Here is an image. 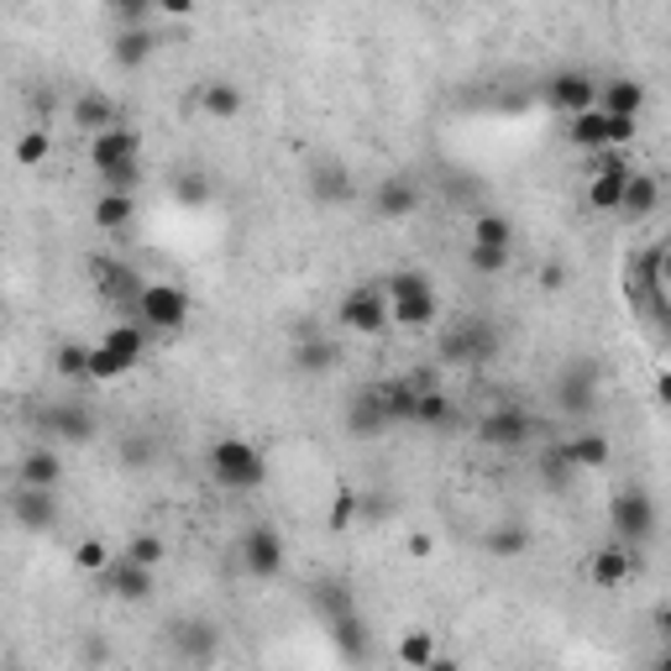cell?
<instances>
[{"instance_id":"6da1fadb","label":"cell","mask_w":671,"mask_h":671,"mask_svg":"<svg viewBox=\"0 0 671 671\" xmlns=\"http://www.w3.org/2000/svg\"><path fill=\"white\" fill-rule=\"evenodd\" d=\"M204 462H210V477L221 488H232V494H252V488H263V477H268L263 451L241 436H221L204 451Z\"/></svg>"},{"instance_id":"7a4b0ae2","label":"cell","mask_w":671,"mask_h":671,"mask_svg":"<svg viewBox=\"0 0 671 671\" xmlns=\"http://www.w3.org/2000/svg\"><path fill=\"white\" fill-rule=\"evenodd\" d=\"M383 299H388V325H399V331H425V325H436V289H431V278L425 273H394L388 284H383Z\"/></svg>"},{"instance_id":"3957f363","label":"cell","mask_w":671,"mask_h":671,"mask_svg":"<svg viewBox=\"0 0 671 671\" xmlns=\"http://www.w3.org/2000/svg\"><path fill=\"white\" fill-rule=\"evenodd\" d=\"M137 310H142V331H158V336H178L189 325V294L178 284H147L137 294Z\"/></svg>"},{"instance_id":"277c9868","label":"cell","mask_w":671,"mask_h":671,"mask_svg":"<svg viewBox=\"0 0 671 671\" xmlns=\"http://www.w3.org/2000/svg\"><path fill=\"white\" fill-rule=\"evenodd\" d=\"M613 520V535H619V546L630 551V546H645L650 535H656V504H650V494H619L609 509Z\"/></svg>"},{"instance_id":"5b68a950","label":"cell","mask_w":671,"mask_h":671,"mask_svg":"<svg viewBox=\"0 0 671 671\" xmlns=\"http://www.w3.org/2000/svg\"><path fill=\"white\" fill-rule=\"evenodd\" d=\"M336 325L351 331V336H383V331H388V299H383V289H373V284L351 289L347 299H341Z\"/></svg>"},{"instance_id":"8992f818","label":"cell","mask_w":671,"mask_h":671,"mask_svg":"<svg viewBox=\"0 0 671 671\" xmlns=\"http://www.w3.org/2000/svg\"><path fill=\"white\" fill-rule=\"evenodd\" d=\"M241 567H247L258 583L278 577V572H284V535L273 525H252L247 540H241Z\"/></svg>"},{"instance_id":"52a82bcc","label":"cell","mask_w":671,"mask_h":671,"mask_svg":"<svg viewBox=\"0 0 671 671\" xmlns=\"http://www.w3.org/2000/svg\"><path fill=\"white\" fill-rule=\"evenodd\" d=\"M498 347V336H494V325L488 321H462L446 341H440V357L446 362H462V368H472V362H488Z\"/></svg>"},{"instance_id":"ba28073f","label":"cell","mask_w":671,"mask_h":671,"mask_svg":"<svg viewBox=\"0 0 671 671\" xmlns=\"http://www.w3.org/2000/svg\"><path fill=\"white\" fill-rule=\"evenodd\" d=\"M530 436H535V420H530L525 409H488V414L477 420V440H483V446L514 451V446H525Z\"/></svg>"},{"instance_id":"9c48e42d","label":"cell","mask_w":671,"mask_h":671,"mask_svg":"<svg viewBox=\"0 0 671 671\" xmlns=\"http://www.w3.org/2000/svg\"><path fill=\"white\" fill-rule=\"evenodd\" d=\"M121 163H142V137L132 126H111L89 142V169H121Z\"/></svg>"},{"instance_id":"30bf717a","label":"cell","mask_w":671,"mask_h":671,"mask_svg":"<svg viewBox=\"0 0 671 671\" xmlns=\"http://www.w3.org/2000/svg\"><path fill=\"white\" fill-rule=\"evenodd\" d=\"M325 630H331V641H336V656L351 661V667H362V661L373 656V630H368V619H362L357 609L325 619Z\"/></svg>"},{"instance_id":"8fae6325","label":"cell","mask_w":671,"mask_h":671,"mask_svg":"<svg viewBox=\"0 0 671 671\" xmlns=\"http://www.w3.org/2000/svg\"><path fill=\"white\" fill-rule=\"evenodd\" d=\"M551 105L556 111H567V116H583L598 105V79L583 74V69H561L551 79Z\"/></svg>"},{"instance_id":"7c38bea8","label":"cell","mask_w":671,"mask_h":671,"mask_svg":"<svg viewBox=\"0 0 671 671\" xmlns=\"http://www.w3.org/2000/svg\"><path fill=\"white\" fill-rule=\"evenodd\" d=\"M289 362L299 378H325V373H336V362H341V341H336V336H299Z\"/></svg>"},{"instance_id":"4fadbf2b","label":"cell","mask_w":671,"mask_h":671,"mask_svg":"<svg viewBox=\"0 0 671 671\" xmlns=\"http://www.w3.org/2000/svg\"><path fill=\"white\" fill-rule=\"evenodd\" d=\"M11 520L32 535H42V530L59 525V494H48V488H22V494L11 498Z\"/></svg>"},{"instance_id":"5bb4252c","label":"cell","mask_w":671,"mask_h":671,"mask_svg":"<svg viewBox=\"0 0 671 671\" xmlns=\"http://www.w3.org/2000/svg\"><path fill=\"white\" fill-rule=\"evenodd\" d=\"M420 184L414 178H405V174H388L378 184V195H373V210H378V221H409L414 210H420Z\"/></svg>"},{"instance_id":"9a60e30c","label":"cell","mask_w":671,"mask_h":671,"mask_svg":"<svg viewBox=\"0 0 671 671\" xmlns=\"http://www.w3.org/2000/svg\"><path fill=\"white\" fill-rule=\"evenodd\" d=\"M394 420H388V405H383V388L378 383H368L357 399L347 405V431L351 436H383Z\"/></svg>"},{"instance_id":"2e32d148","label":"cell","mask_w":671,"mask_h":671,"mask_svg":"<svg viewBox=\"0 0 671 671\" xmlns=\"http://www.w3.org/2000/svg\"><path fill=\"white\" fill-rule=\"evenodd\" d=\"M100 583H105V593L111 598H121V604H147L152 598V572H142V567H132L126 556H111V567L100 572Z\"/></svg>"},{"instance_id":"e0dca14e","label":"cell","mask_w":671,"mask_h":671,"mask_svg":"<svg viewBox=\"0 0 671 671\" xmlns=\"http://www.w3.org/2000/svg\"><path fill=\"white\" fill-rule=\"evenodd\" d=\"M357 195L347 163H315L310 169V200L315 204H347Z\"/></svg>"},{"instance_id":"ac0fdd59","label":"cell","mask_w":671,"mask_h":671,"mask_svg":"<svg viewBox=\"0 0 671 671\" xmlns=\"http://www.w3.org/2000/svg\"><path fill=\"white\" fill-rule=\"evenodd\" d=\"M635 577V556L624 551V546H604V551L587 561V583L593 587H624Z\"/></svg>"},{"instance_id":"d6986e66","label":"cell","mask_w":671,"mask_h":671,"mask_svg":"<svg viewBox=\"0 0 671 671\" xmlns=\"http://www.w3.org/2000/svg\"><path fill=\"white\" fill-rule=\"evenodd\" d=\"M661 210V184H656V174H630V184H624V200H619V215L624 221H645V215H656Z\"/></svg>"},{"instance_id":"ffe728a7","label":"cell","mask_w":671,"mask_h":671,"mask_svg":"<svg viewBox=\"0 0 671 671\" xmlns=\"http://www.w3.org/2000/svg\"><path fill=\"white\" fill-rule=\"evenodd\" d=\"M598 111H604V116L641 121V111H645V85H635V79H609V85H598Z\"/></svg>"},{"instance_id":"44dd1931","label":"cell","mask_w":671,"mask_h":671,"mask_svg":"<svg viewBox=\"0 0 671 671\" xmlns=\"http://www.w3.org/2000/svg\"><path fill=\"white\" fill-rule=\"evenodd\" d=\"M63 483V462L59 451H48V446H37L22 457V488H48V494H59Z\"/></svg>"},{"instance_id":"7402d4cb","label":"cell","mask_w":671,"mask_h":671,"mask_svg":"<svg viewBox=\"0 0 671 671\" xmlns=\"http://www.w3.org/2000/svg\"><path fill=\"white\" fill-rule=\"evenodd\" d=\"M100 347L111 351V357H116L121 368L132 373V368L142 362V351H147V336H142V325H111V331L100 336Z\"/></svg>"},{"instance_id":"603a6c76","label":"cell","mask_w":671,"mask_h":671,"mask_svg":"<svg viewBox=\"0 0 671 671\" xmlns=\"http://www.w3.org/2000/svg\"><path fill=\"white\" fill-rule=\"evenodd\" d=\"M132 215H137V195H100L95 210H89V221L100 226V232H126L132 226Z\"/></svg>"},{"instance_id":"cb8c5ba5","label":"cell","mask_w":671,"mask_h":671,"mask_svg":"<svg viewBox=\"0 0 671 671\" xmlns=\"http://www.w3.org/2000/svg\"><path fill=\"white\" fill-rule=\"evenodd\" d=\"M472 247L514 252V226H509V215H498V210H483V215H472Z\"/></svg>"},{"instance_id":"d4e9b609","label":"cell","mask_w":671,"mask_h":671,"mask_svg":"<svg viewBox=\"0 0 671 671\" xmlns=\"http://www.w3.org/2000/svg\"><path fill=\"white\" fill-rule=\"evenodd\" d=\"M200 111L210 121H236L241 116V89H236L232 79H210V85L200 89Z\"/></svg>"},{"instance_id":"484cf974","label":"cell","mask_w":671,"mask_h":671,"mask_svg":"<svg viewBox=\"0 0 671 671\" xmlns=\"http://www.w3.org/2000/svg\"><path fill=\"white\" fill-rule=\"evenodd\" d=\"M394 656H399V667H405V671H420L425 661H436V656H440V650H436V635L414 624V630H405V635H399Z\"/></svg>"},{"instance_id":"4316f807","label":"cell","mask_w":671,"mask_h":671,"mask_svg":"<svg viewBox=\"0 0 671 671\" xmlns=\"http://www.w3.org/2000/svg\"><path fill=\"white\" fill-rule=\"evenodd\" d=\"M215 195V184H210V169H178L174 174V200L184 210H204Z\"/></svg>"},{"instance_id":"83f0119b","label":"cell","mask_w":671,"mask_h":671,"mask_svg":"<svg viewBox=\"0 0 671 671\" xmlns=\"http://www.w3.org/2000/svg\"><path fill=\"white\" fill-rule=\"evenodd\" d=\"M11 158H16V169H42L48 158H53V137H48V126H27L16 147H11Z\"/></svg>"},{"instance_id":"f1b7e54d","label":"cell","mask_w":671,"mask_h":671,"mask_svg":"<svg viewBox=\"0 0 671 671\" xmlns=\"http://www.w3.org/2000/svg\"><path fill=\"white\" fill-rule=\"evenodd\" d=\"M409 420H414V425H431V431H446V425L457 420V405H451L440 388H431V394H420V399H414Z\"/></svg>"},{"instance_id":"f546056e","label":"cell","mask_w":671,"mask_h":671,"mask_svg":"<svg viewBox=\"0 0 671 671\" xmlns=\"http://www.w3.org/2000/svg\"><path fill=\"white\" fill-rule=\"evenodd\" d=\"M74 121L85 126V132H111V126H121V116H116V105L105 100V95H79V105H74Z\"/></svg>"},{"instance_id":"4dcf8cb0","label":"cell","mask_w":671,"mask_h":671,"mask_svg":"<svg viewBox=\"0 0 671 671\" xmlns=\"http://www.w3.org/2000/svg\"><path fill=\"white\" fill-rule=\"evenodd\" d=\"M126 561H132V567H142V572H158V567L169 561V540H163V535H152V530H142V535H132V540H126Z\"/></svg>"},{"instance_id":"1f68e13d","label":"cell","mask_w":671,"mask_h":671,"mask_svg":"<svg viewBox=\"0 0 671 671\" xmlns=\"http://www.w3.org/2000/svg\"><path fill=\"white\" fill-rule=\"evenodd\" d=\"M152 48H158V42H152V32H121L116 42H111V59L121 63V69H142L147 59H152Z\"/></svg>"},{"instance_id":"d6a6232c","label":"cell","mask_w":671,"mask_h":671,"mask_svg":"<svg viewBox=\"0 0 671 671\" xmlns=\"http://www.w3.org/2000/svg\"><path fill=\"white\" fill-rule=\"evenodd\" d=\"M624 184H630V178L593 174V178H587V210H598V215H619V200H624Z\"/></svg>"},{"instance_id":"836d02e7","label":"cell","mask_w":671,"mask_h":671,"mask_svg":"<svg viewBox=\"0 0 671 671\" xmlns=\"http://www.w3.org/2000/svg\"><path fill=\"white\" fill-rule=\"evenodd\" d=\"M567 142L583 147V152H604V111L593 105V111L567 121Z\"/></svg>"},{"instance_id":"e575fe53","label":"cell","mask_w":671,"mask_h":671,"mask_svg":"<svg viewBox=\"0 0 671 671\" xmlns=\"http://www.w3.org/2000/svg\"><path fill=\"white\" fill-rule=\"evenodd\" d=\"M609 457H613V446H609V436H598V431H583V436L567 446V462H572V468H604Z\"/></svg>"},{"instance_id":"d590c367","label":"cell","mask_w":671,"mask_h":671,"mask_svg":"<svg viewBox=\"0 0 671 671\" xmlns=\"http://www.w3.org/2000/svg\"><path fill=\"white\" fill-rule=\"evenodd\" d=\"M483 546H488V556H504V561H514V556L530 551V530L525 525H494L488 535H483Z\"/></svg>"},{"instance_id":"8d00e7d4","label":"cell","mask_w":671,"mask_h":671,"mask_svg":"<svg viewBox=\"0 0 671 671\" xmlns=\"http://www.w3.org/2000/svg\"><path fill=\"white\" fill-rule=\"evenodd\" d=\"M95 278L111 289V299H137V294L147 289L142 278L132 273V268H116V263H95Z\"/></svg>"},{"instance_id":"74e56055","label":"cell","mask_w":671,"mask_h":671,"mask_svg":"<svg viewBox=\"0 0 671 671\" xmlns=\"http://www.w3.org/2000/svg\"><path fill=\"white\" fill-rule=\"evenodd\" d=\"M310 604L321 609V619H336V613H351V609H357L351 587H341V583H321V587H310Z\"/></svg>"},{"instance_id":"f35d334b","label":"cell","mask_w":671,"mask_h":671,"mask_svg":"<svg viewBox=\"0 0 671 671\" xmlns=\"http://www.w3.org/2000/svg\"><path fill=\"white\" fill-rule=\"evenodd\" d=\"M116 378H126V368H121L116 357L100 347V341L85 347V383H116Z\"/></svg>"},{"instance_id":"ab89813d","label":"cell","mask_w":671,"mask_h":671,"mask_svg":"<svg viewBox=\"0 0 671 671\" xmlns=\"http://www.w3.org/2000/svg\"><path fill=\"white\" fill-rule=\"evenodd\" d=\"M74 567L89 572V577H100V572L111 567V546H105V540H79V546H74Z\"/></svg>"},{"instance_id":"60d3db41","label":"cell","mask_w":671,"mask_h":671,"mask_svg":"<svg viewBox=\"0 0 671 671\" xmlns=\"http://www.w3.org/2000/svg\"><path fill=\"white\" fill-rule=\"evenodd\" d=\"M53 431H59V436H69V440H89V436H95V420H89V414H79V409H59V414H53Z\"/></svg>"},{"instance_id":"b9f144b4","label":"cell","mask_w":671,"mask_h":671,"mask_svg":"<svg viewBox=\"0 0 671 671\" xmlns=\"http://www.w3.org/2000/svg\"><path fill=\"white\" fill-rule=\"evenodd\" d=\"M509 258H514V252H494V247H468L472 273H483V278H498V273L509 268Z\"/></svg>"},{"instance_id":"7bdbcfd3","label":"cell","mask_w":671,"mask_h":671,"mask_svg":"<svg viewBox=\"0 0 671 671\" xmlns=\"http://www.w3.org/2000/svg\"><path fill=\"white\" fill-rule=\"evenodd\" d=\"M152 457H158V440L152 436H126L121 440V462H126V468H152Z\"/></svg>"},{"instance_id":"ee69618b","label":"cell","mask_w":671,"mask_h":671,"mask_svg":"<svg viewBox=\"0 0 671 671\" xmlns=\"http://www.w3.org/2000/svg\"><path fill=\"white\" fill-rule=\"evenodd\" d=\"M351 520H357V494H351V488H336L331 509H325V525H331V530H347Z\"/></svg>"},{"instance_id":"f6af8a7d","label":"cell","mask_w":671,"mask_h":671,"mask_svg":"<svg viewBox=\"0 0 671 671\" xmlns=\"http://www.w3.org/2000/svg\"><path fill=\"white\" fill-rule=\"evenodd\" d=\"M53 368H59V378L85 383V347H79V341H69V347H59V357H53Z\"/></svg>"},{"instance_id":"bcb514c9","label":"cell","mask_w":671,"mask_h":671,"mask_svg":"<svg viewBox=\"0 0 671 671\" xmlns=\"http://www.w3.org/2000/svg\"><path fill=\"white\" fill-rule=\"evenodd\" d=\"M178 645H184L189 656H210V650H215V630H204V624H189V630L178 635Z\"/></svg>"},{"instance_id":"7dc6e473","label":"cell","mask_w":671,"mask_h":671,"mask_svg":"<svg viewBox=\"0 0 671 671\" xmlns=\"http://www.w3.org/2000/svg\"><path fill=\"white\" fill-rule=\"evenodd\" d=\"M540 289H546V294H561V289H567V268H561V263H546V268H540Z\"/></svg>"},{"instance_id":"c3c4849f","label":"cell","mask_w":671,"mask_h":671,"mask_svg":"<svg viewBox=\"0 0 671 671\" xmlns=\"http://www.w3.org/2000/svg\"><path fill=\"white\" fill-rule=\"evenodd\" d=\"M431 551H436V535H425V530H420V535H409V556H414V561H425Z\"/></svg>"},{"instance_id":"681fc988","label":"cell","mask_w":671,"mask_h":671,"mask_svg":"<svg viewBox=\"0 0 671 671\" xmlns=\"http://www.w3.org/2000/svg\"><path fill=\"white\" fill-rule=\"evenodd\" d=\"M420 671H462V661L457 656H436V661H425Z\"/></svg>"},{"instance_id":"f907efd6","label":"cell","mask_w":671,"mask_h":671,"mask_svg":"<svg viewBox=\"0 0 671 671\" xmlns=\"http://www.w3.org/2000/svg\"><path fill=\"white\" fill-rule=\"evenodd\" d=\"M163 11H169V16H195V5H189V0H169Z\"/></svg>"}]
</instances>
